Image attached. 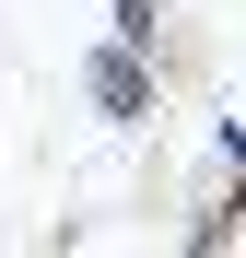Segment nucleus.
Instances as JSON below:
<instances>
[{
	"label": "nucleus",
	"mask_w": 246,
	"mask_h": 258,
	"mask_svg": "<svg viewBox=\"0 0 246 258\" xmlns=\"http://www.w3.org/2000/svg\"><path fill=\"white\" fill-rule=\"evenodd\" d=\"M82 82H94V106H106L117 129H141V117L164 106V82L141 71V47H94V59H82Z\"/></svg>",
	"instance_id": "f257e3e1"
},
{
	"label": "nucleus",
	"mask_w": 246,
	"mask_h": 258,
	"mask_svg": "<svg viewBox=\"0 0 246 258\" xmlns=\"http://www.w3.org/2000/svg\"><path fill=\"white\" fill-rule=\"evenodd\" d=\"M117 47H141V59L164 47V0H117Z\"/></svg>",
	"instance_id": "f03ea898"
}]
</instances>
